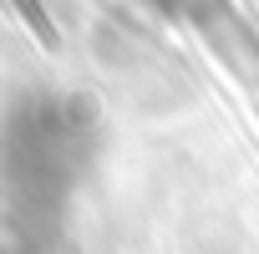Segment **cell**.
<instances>
[{
	"instance_id": "1",
	"label": "cell",
	"mask_w": 259,
	"mask_h": 254,
	"mask_svg": "<svg viewBox=\"0 0 259 254\" xmlns=\"http://www.w3.org/2000/svg\"><path fill=\"white\" fill-rule=\"evenodd\" d=\"M16 11H21V21L36 31L41 46H56V31H51V21H46V11H41V0H16Z\"/></svg>"
}]
</instances>
